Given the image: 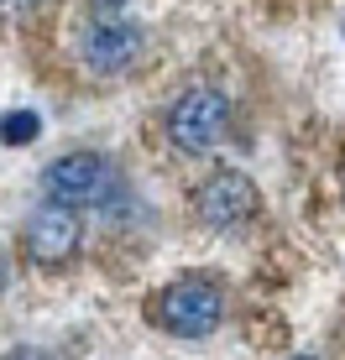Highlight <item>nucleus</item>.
<instances>
[{
    "mask_svg": "<svg viewBox=\"0 0 345 360\" xmlns=\"http://www.w3.org/2000/svg\"><path fill=\"white\" fill-rule=\"evenodd\" d=\"M299 360H314V355H299Z\"/></svg>",
    "mask_w": 345,
    "mask_h": 360,
    "instance_id": "12",
    "label": "nucleus"
},
{
    "mask_svg": "<svg viewBox=\"0 0 345 360\" xmlns=\"http://www.w3.org/2000/svg\"><path fill=\"white\" fill-rule=\"evenodd\" d=\"M11 288V256H6V245H0V292Z\"/></svg>",
    "mask_w": 345,
    "mask_h": 360,
    "instance_id": "9",
    "label": "nucleus"
},
{
    "mask_svg": "<svg viewBox=\"0 0 345 360\" xmlns=\"http://www.w3.org/2000/svg\"><path fill=\"white\" fill-rule=\"evenodd\" d=\"M42 136V115L37 110H6L0 115V146H32Z\"/></svg>",
    "mask_w": 345,
    "mask_h": 360,
    "instance_id": "7",
    "label": "nucleus"
},
{
    "mask_svg": "<svg viewBox=\"0 0 345 360\" xmlns=\"http://www.w3.org/2000/svg\"><path fill=\"white\" fill-rule=\"evenodd\" d=\"M220 319H225V297L204 277H183L157 297V324L178 340H204L209 329H220Z\"/></svg>",
    "mask_w": 345,
    "mask_h": 360,
    "instance_id": "3",
    "label": "nucleus"
},
{
    "mask_svg": "<svg viewBox=\"0 0 345 360\" xmlns=\"http://www.w3.org/2000/svg\"><path fill=\"white\" fill-rule=\"evenodd\" d=\"M94 6H105V11H115V6H126V0H94Z\"/></svg>",
    "mask_w": 345,
    "mask_h": 360,
    "instance_id": "11",
    "label": "nucleus"
},
{
    "mask_svg": "<svg viewBox=\"0 0 345 360\" xmlns=\"http://www.w3.org/2000/svg\"><path fill=\"white\" fill-rule=\"evenodd\" d=\"M79 240H84V225H79V214L63 204H47V209H37V214L27 219V256L37 266H63L79 256Z\"/></svg>",
    "mask_w": 345,
    "mask_h": 360,
    "instance_id": "5",
    "label": "nucleus"
},
{
    "mask_svg": "<svg viewBox=\"0 0 345 360\" xmlns=\"http://www.w3.org/2000/svg\"><path fill=\"white\" fill-rule=\"evenodd\" d=\"M225 120H230L225 94L209 89V84H194V89H183L172 99L168 136H172L178 152H209V146H220V136H225Z\"/></svg>",
    "mask_w": 345,
    "mask_h": 360,
    "instance_id": "2",
    "label": "nucleus"
},
{
    "mask_svg": "<svg viewBox=\"0 0 345 360\" xmlns=\"http://www.w3.org/2000/svg\"><path fill=\"white\" fill-rule=\"evenodd\" d=\"M42 193L63 209H100L120 193V172L100 152H68L42 172Z\"/></svg>",
    "mask_w": 345,
    "mask_h": 360,
    "instance_id": "1",
    "label": "nucleus"
},
{
    "mask_svg": "<svg viewBox=\"0 0 345 360\" xmlns=\"http://www.w3.org/2000/svg\"><path fill=\"white\" fill-rule=\"evenodd\" d=\"M194 214H199V225H209V230H241L246 219L256 214V188H251V178L236 172V167L209 172L199 188H194Z\"/></svg>",
    "mask_w": 345,
    "mask_h": 360,
    "instance_id": "4",
    "label": "nucleus"
},
{
    "mask_svg": "<svg viewBox=\"0 0 345 360\" xmlns=\"http://www.w3.org/2000/svg\"><path fill=\"white\" fill-rule=\"evenodd\" d=\"M37 6H42V0H0V21H21V16H32Z\"/></svg>",
    "mask_w": 345,
    "mask_h": 360,
    "instance_id": "8",
    "label": "nucleus"
},
{
    "mask_svg": "<svg viewBox=\"0 0 345 360\" xmlns=\"http://www.w3.org/2000/svg\"><path fill=\"white\" fill-rule=\"evenodd\" d=\"M6 360H53V355H47V350H11Z\"/></svg>",
    "mask_w": 345,
    "mask_h": 360,
    "instance_id": "10",
    "label": "nucleus"
},
{
    "mask_svg": "<svg viewBox=\"0 0 345 360\" xmlns=\"http://www.w3.org/2000/svg\"><path fill=\"white\" fill-rule=\"evenodd\" d=\"M142 47H146L142 27H131V21H120V16H100L89 32H84L79 53H84V63L94 73H126L142 58Z\"/></svg>",
    "mask_w": 345,
    "mask_h": 360,
    "instance_id": "6",
    "label": "nucleus"
}]
</instances>
